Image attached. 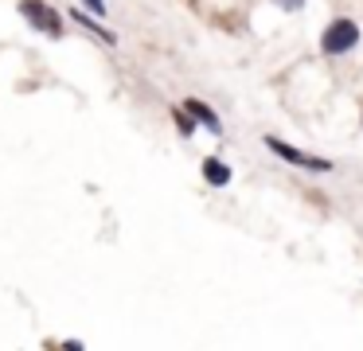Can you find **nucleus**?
Here are the masks:
<instances>
[{
	"label": "nucleus",
	"instance_id": "7ed1b4c3",
	"mask_svg": "<svg viewBox=\"0 0 363 351\" xmlns=\"http://www.w3.org/2000/svg\"><path fill=\"white\" fill-rule=\"evenodd\" d=\"M266 145H269V152H277L285 164H297V168H305V172H332V160H324V156H308V152H301V148L285 145L281 137H266Z\"/></svg>",
	"mask_w": 363,
	"mask_h": 351
},
{
	"label": "nucleus",
	"instance_id": "6e6552de",
	"mask_svg": "<svg viewBox=\"0 0 363 351\" xmlns=\"http://www.w3.org/2000/svg\"><path fill=\"white\" fill-rule=\"evenodd\" d=\"M82 4H86V12H94V16L106 12V0H82Z\"/></svg>",
	"mask_w": 363,
	"mask_h": 351
},
{
	"label": "nucleus",
	"instance_id": "f03ea898",
	"mask_svg": "<svg viewBox=\"0 0 363 351\" xmlns=\"http://www.w3.org/2000/svg\"><path fill=\"white\" fill-rule=\"evenodd\" d=\"M20 16H24L35 31H48L51 39L63 35V16H59L51 4H43V0H20Z\"/></svg>",
	"mask_w": 363,
	"mask_h": 351
},
{
	"label": "nucleus",
	"instance_id": "20e7f679",
	"mask_svg": "<svg viewBox=\"0 0 363 351\" xmlns=\"http://www.w3.org/2000/svg\"><path fill=\"white\" fill-rule=\"evenodd\" d=\"M184 109H188V113L196 117V121L203 125L207 133H215V137L223 133V121H219V113H215V109L207 106V101H199V98H188V101H184Z\"/></svg>",
	"mask_w": 363,
	"mask_h": 351
},
{
	"label": "nucleus",
	"instance_id": "0eeeda50",
	"mask_svg": "<svg viewBox=\"0 0 363 351\" xmlns=\"http://www.w3.org/2000/svg\"><path fill=\"white\" fill-rule=\"evenodd\" d=\"M172 117H176V125H180V137H191V133H196V125H199V121H196V117H191L184 106H176V109H172Z\"/></svg>",
	"mask_w": 363,
	"mask_h": 351
},
{
	"label": "nucleus",
	"instance_id": "f257e3e1",
	"mask_svg": "<svg viewBox=\"0 0 363 351\" xmlns=\"http://www.w3.org/2000/svg\"><path fill=\"white\" fill-rule=\"evenodd\" d=\"M359 43V23L355 20H332L328 28H324V35H320V51L324 55H347L352 47Z\"/></svg>",
	"mask_w": 363,
	"mask_h": 351
},
{
	"label": "nucleus",
	"instance_id": "423d86ee",
	"mask_svg": "<svg viewBox=\"0 0 363 351\" xmlns=\"http://www.w3.org/2000/svg\"><path fill=\"white\" fill-rule=\"evenodd\" d=\"M71 20H74V23H82V28H86L90 35L106 39V43H118V35H113V31H106L102 23H94V20H90V16H86V12H79V8H74V12H71Z\"/></svg>",
	"mask_w": 363,
	"mask_h": 351
},
{
	"label": "nucleus",
	"instance_id": "39448f33",
	"mask_svg": "<svg viewBox=\"0 0 363 351\" xmlns=\"http://www.w3.org/2000/svg\"><path fill=\"white\" fill-rule=\"evenodd\" d=\"M203 179L211 187H227L230 184V168L219 160V156H207V160H203Z\"/></svg>",
	"mask_w": 363,
	"mask_h": 351
},
{
	"label": "nucleus",
	"instance_id": "1a4fd4ad",
	"mask_svg": "<svg viewBox=\"0 0 363 351\" xmlns=\"http://www.w3.org/2000/svg\"><path fill=\"white\" fill-rule=\"evenodd\" d=\"M274 4H277V8H285V12H297V8L305 4V0H274Z\"/></svg>",
	"mask_w": 363,
	"mask_h": 351
}]
</instances>
